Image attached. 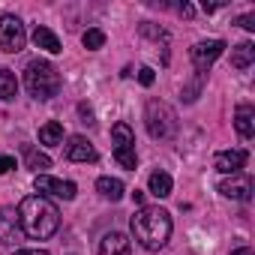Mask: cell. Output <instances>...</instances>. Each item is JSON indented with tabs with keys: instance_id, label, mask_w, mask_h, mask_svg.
Listing matches in <instances>:
<instances>
[{
	"instance_id": "obj_20",
	"label": "cell",
	"mask_w": 255,
	"mask_h": 255,
	"mask_svg": "<svg viewBox=\"0 0 255 255\" xmlns=\"http://www.w3.org/2000/svg\"><path fill=\"white\" fill-rule=\"evenodd\" d=\"M147 186H150V192H153L156 198H168L174 183H171V177H168L165 171H153V174H150V180H147Z\"/></svg>"
},
{
	"instance_id": "obj_26",
	"label": "cell",
	"mask_w": 255,
	"mask_h": 255,
	"mask_svg": "<svg viewBox=\"0 0 255 255\" xmlns=\"http://www.w3.org/2000/svg\"><path fill=\"white\" fill-rule=\"evenodd\" d=\"M177 12H180L183 18H192V15H195V9H192L189 3H180V6H177Z\"/></svg>"
},
{
	"instance_id": "obj_15",
	"label": "cell",
	"mask_w": 255,
	"mask_h": 255,
	"mask_svg": "<svg viewBox=\"0 0 255 255\" xmlns=\"http://www.w3.org/2000/svg\"><path fill=\"white\" fill-rule=\"evenodd\" d=\"M30 39H33V45H36V48H45L48 54H60V51H63L60 39H57V36H54V33L48 30V27H36Z\"/></svg>"
},
{
	"instance_id": "obj_27",
	"label": "cell",
	"mask_w": 255,
	"mask_h": 255,
	"mask_svg": "<svg viewBox=\"0 0 255 255\" xmlns=\"http://www.w3.org/2000/svg\"><path fill=\"white\" fill-rule=\"evenodd\" d=\"M15 255H48L45 249H18Z\"/></svg>"
},
{
	"instance_id": "obj_4",
	"label": "cell",
	"mask_w": 255,
	"mask_h": 255,
	"mask_svg": "<svg viewBox=\"0 0 255 255\" xmlns=\"http://www.w3.org/2000/svg\"><path fill=\"white\" fill-rule=\"evenodd\" d=\"M144 123L153 138H171L177 132V111L162 99H150L144 108Z\"/></svg>"
},
{
	"instance_id": "obj_18",
	"label": "cell",
	"mask_w": 255,
	"mask_h": 255,
	"mask_svg": "<svg viewBox=\"0 0 255 255\" xmlns=\"http://www.w3.org/2000/svg\"><path fill=\"white\" fill-rule=\"evenodd\" d=\"M96 189H99V195L108 198V201H120V198H123V183H120L117 177H99V180H96Z\"/></svg>"
},
{
	"instance_id": "obj_6",
	"label": "cell",
	"mask_w": 255,
	"mask_h": 255,
	"mask_svg": "<svg viewBox=\"0 0 255 255\" xmlns=\"http://www.w3.org/2000/svg\"><path fill=\"white\" fill-rule=\"evenodd\" d=\"M27 42V33H24V24L18 15H0V48L6 54H18Z\"/></svg>"
},
{
	"instance_id": "obj_30",
	"label": "cell",
	"mask_w": 255,
	"mask_h": 255,
	"mask_svg": "<svg viewBox=\"0 0 255 255\" xmlns=\"http://www.w3.org/2000/svg\"><path fill=\"white\" fill-rule=\"evenodd\" d=\"M132 198H135V204H144V192H138V189H135V192H132Z\"/></svg>"
},
{
	"instance_id": "obj_9",
	"label": "cell",
	"mask_w": 255,
	"mask_h": 255,
	"mask_svg": "<svg viewBox=\"0 0 255 255\" xmlns=\"http://www.w3.org/2000/svg\"><path fill=\"white\" fill-rule=\"evenodd\" d=\"M21 222L15 207H0V246H12L21 240Z\"/></svg>"
},
{
	"instance_id": "obj_29",
	"label": "cell",
	"mask_w": 255,
	"mask_h": 255,
	"mask_svg": "<svg viewBox=\"0 0 255 255\" xmlns=\"http://www.w3.org/2000/svg\"><path fill=\"white\" fill-rule=\"evenodd\" d=\"M219 6H222V3H204V12H216Z\"/></svg>"
},
{
	"instance_id": "obj_19",
	"label": "cell",
	"mask_w": 255,
	"mask_h": 255,
	"mask_svg": "<svg viewBox=\"0 0 255 255\" xmlns=\"http://www.w3.org/2000/svg\"><path fill=\"white\" fill-rule=\"evenodd\" d=\"M15 96H18L15 72H12V69H0V99H3V102H12Z\"/></svg>"
},
{
	"instance_id": "obj_21",
	"label": "cell",
	"mask_w": 255,
	"mask_h": 255,
	"mask_svg": "<svg viewBox=\"0 0 255 255\" xmlns=\"http://www.w3.org/2000/svg\"><path fill=\"white\" fill-rule=\"evenodd\" d=\"M24 162H27V168L30 171H45V168H51V159L45 156V153H39L36 147H24Z\"/></svg>"
},
{
	"instance_id": "obj_22",
	"label": "cell",
	"mask_w": 255,
	"mask_h": 255,
	"mask_svg": "<svg viewBox=\"0 0 255 255\" xmlns=\"http://www.w3.org/2000/svg\"><path fill=\"white\" fill-rule=\"evenodd\" d=\"M81 42H84V48H90V51H96V48H102V45H105V33H102L99 27H90V30H84V36H81Z\"/></svg>"
},
{
	"instance_id": "obj_1",
	"label": "cell",
	"mask_w": 255,
	"mask_h": 255,
	"mask_svg": "<svg viewBox=\"0 0 255 255\" xmlns=\"http://www.w3.org/2000/svg\"><path fill=\"white\" fill-rule=\"evenodd\" d=\"M18 222L21 231L33 240H48L60 228V210L45 195H27L18 204Z\"/></svg>"
},
{
	"instance_id": "obj_16",
	"label": "cell",
	"mask_w": 255,
	"mask_h": 255,
	"mask_svg": "<svg viewBox=\"0 0 255 255\" xmlns=\"http://www.w3.org/2000/svg\"><path fill=\"white\" fill-rule=\"evenodd\" d=\"M39 144H45V147H60L63 144V126L57 120H48L45 126H39Z\"/></svg>"
},
{
	"instance_id": "obj_12",
	"label": "cell",
	"mask_w": 255,
	"mask_h": 255,
	"mask_svg": "<svg viewBox=\"0 0 255 255\" xmlns=\"http://www.w3.org/2000/svg\"><path fill=\"white\" fill-rule=\"evenodd\" d=\"M213 165H216V171H222V174H240V168L246 165V150H219L216 153V159H213Z\"/></svg>"
},
{
	"instance_id": "obj_3",
	"label": "cell",
	"mask_w": 255,
	"mask_h": 255,
	"mask_svg": "<svg viewBox=\"0 0 255 255\" xmlns=\"http://www.w3.org/2000/svg\"><path fill=\"white\" fill-rule=\"evenodd\" d=\"M24 87L33 99H54L60 93V72L48 60H30L24 69Z\"/></svg>"
},
{
	"instance_id": "obj_25",
	"label": "cell",
	"mask_w": 255,
	"mask_h": 255,
	"mask_svg": "<svg viewBox=\"0 0 255 255\" xmlns=\"http://www.w3.org/2000/svg\"><path fill=\"white\" fill-rule=\"evenodd\" d=\"M15 168V159L12 156H0V174H6V171H12Z\"/></svg>"
},
{
	"instance_id": "obj_14",
	"label": "cell",
	"mask_w": 255,
	"mask_h": 255,
	"mask_svg": "<svg viewBox=\"0 0 255 255\" xmlns=\"http://www.w3.org/2000/svg\"><path fill=\"white\" fill-rule=\"evenodd\" d=\"M234 126H237L240 138H252V135H255V108H252L249 102L237 105V111H234Z\"/></svg>"
},
{
	"instance_id": "obj_11",
	"label": "cell",
	"mask_w": 255,
	"mask_h": 255,
	"mask_svg": "<svg viewBox=\"0 0 255 255\" xmlns=\"http://www.w3.org/2000/svg\"><path fill=\"white\" fill-rule=\"evenodd\" d=\"M96 147L84 138V135H72L66 144V159L69 162H96Z\"/></svg>"
},
{
	"instance_id": "obj_17",
	"label": "cell",
	"mask_w": 255,
	"mask_h": 255,
	"mask_svg": "<svg viewBox=\"0 0 255 255\" xmlns=\"http://www.w3.org/2000/svg\"><path fill=\"white\" fill-rule=\"evenodd\" d=\"M252 60H255V45L252 42H240V45L231 48V66L234 69H246V66H252Z\"/></svg>"
},
{
	"instance_id": "obj_5",
	"label": "cell",
	"mask_w": 255,
	"mask_h": 255,
	"mask_svg": "<svg viewBox=\"0 0 255 255\" xmlns=\"http://www.w3.org/2000/svg\"><path fill=\"white\" fill-rule=\"evenodd\" d=\"M111 141H114V159L123 165L135 171L138 165V156H135V135L129 129V123H114L111 126Z\"/></svg>"
},
{
	"instance_id": "obj_24",
	"label": "cell",
	"mask_w": 255,
	"mask_h": 255,
	"mask_svg": "<svg viewBox=\"0 0 255 255\" xmlns=\"http://www.w3.org/2000/svg\"><path fill=\"white\" fill-rule=\"evenodd\" d=\"M237 24H240L243 30H255V15H252V12H249V15H240Z\"/></svg>"
},
{
	"instance_id": "obj_8",
	"label": "cell",
	"mask_w": 255,
	"mask_h": 255,
	"mask_svg": "<svg viewBox=\"0 0 255 255\" xmlns=\"http://www.w3.org/2000/svg\"><path fill=\"white\" fill-rule=\"evenodd\" d=\"M36 192L39 195H51V198H63V201H72L75 198V183L72 180H60V177H51V174H36Z\"/></svg>"
},
{
	"instance_id": "obj_7",
	"label": "cell",
	"mask_w": 255,
	"mask_h": 255,
	"mask_svg": "<svg viewBox=\"0 0 255 255\" xmlns=\"http://www.w3.org/2000/svg\"><path fill=\"white\" fill-rule=\"evenodd\" d=\"M222 51H225V42L222 39H207V42H198V45H192V51H189V57H192V66H195V72L198 75H204L219 57H222Z\"/></svg>"
},
{
	"instance_id": "obj_2",
	"label": "cell",
	"mask_w": 255,
	"mask_h": 255,
	"mask_svg": "<svg viewBox=\"0 0 255 255\" xmlns=\"http://www.w3.org/2000/svg\"><path fill=\"white\" fill-rule=\"evenodd\" d=\"M129 228H132V237H135L144 249L156 252V249H162V246L168 243V237H171V216H168V210H162V207H147V204H144V207L132 216Z\"/></svg>"
},
{
	"instance_id": "obj_28",
	"label": "cell",
	"mask_w": 255,
	"mask_h": 255,
	"mask_svg": "<svg viewBox=\"0 0 255 255\" xmlns=\"http://www.w3.org/2000/svg\"><path fill=\"white\" fill-rule=\"evenodd\" d=\"M231 255H252V249H249V246H240V249H234Z\"/></svg>"
},
{
	"instance_id": "obj_23",
	"label": "cell",
	"mask_w": 255,
	"mask_h": 255,
	"mask_svg": "<svg viewBox=\"0 0 255 255\" xmlns=\"http://www.w3.org/2000/svg\"><path fill=\"white\" fill-rule=\"evenodd\" d=\"M153 78H156V75H153V69H150V66H141V69H138V81H141L144 87H150V84H153Z\"/></svg>"
},
{
	"instance_id": "obj_13",
	"label": "cell",
	"mask_w": 255,
	"mask_h": 255,
	"mask_svg": "<svg viewBox=\"0 0 255 255\" xmlns=\"http://www.w3.org/2000/svg\"><path fill=\"white\" fill-rule=\"evenodd\" d=\"M99 255H132V246H129V240H126V234L111 231V234L102 237V243H99Z\"/></svg>"
},
{
	"instance_id": "obj_10",
	"label": "cell",
	"mask_w": 255,
	"mask_h": 255,
	"mask_svg": "<svg viewBox=\"0 0 255 255\" xmlns=\"http://www.w3.org/2000/svg\"><path fill=\"white\" fill-rule=\"evenodd\" d=\"M219 192L225 198H237V201H249L252 198V180L243 177V174H231L219 183Z\"/></svg>"
}]
</instances>
